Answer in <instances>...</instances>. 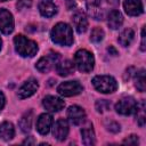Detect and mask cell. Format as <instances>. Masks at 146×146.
I'll use <instances>...</instances> for the list:
<instances>
[{"mask_svg":"<svg viewBox=\"0 0 146 146\" xmlns=\"http://www.w3.org/2000/svg\"><path fill=\"white\" fill-rule=\"evenodd\" d=\"M43 107L49 112H58L64 108L65 103L62 98L56 96H46L42 100Z\"/></svg>","mask_w":146,"mask_h":146,"instance_id":"cell-11","label":"cell"},{"mask_svg":"<svg viewBox=\"0 0 146 146\" xmlns=\"http://www.w3.org/2000/svg\"><path fill=\"white\" fill-rule=\"evenodd\" d=\"M107 50H108V52H112V54H113V56L117 55V51H116V50H115V49H114V48H113L112 46H111V47H110V48H108Z\"/></svg>","mask_w":146,"mask_h":146,"instance_id":"cell-33","label":"cell"},{"mask_svg":"<svg viewBox=\"0 0 146 146\" xmlns=\"http://www.w3.org/2000/svg\"><path fill=\"white\" fill-rule=\"evenodd\" d=\"M133 36H135L133 30H132V29H125V30H123V31L120 33L117 40H119V42H120L123 47H127V46H129V44L132 42Z\"/></svg>","mask_w":146,"mask_h":146,"instance_id":"cell-22","label":"cell"},{"mask_svg":"<svg viewBox=\"0 0 146 146\" xmlns=\"http://www.w3.org/2000/svg\"><path fill=\"white\" fill-rule=\"evenodd\" d=\"M23 144H34V140L31 138V139H25L24 141H23Z\"/></svg>","mask_w":146,"mask_h":146,"instance_id":"cell-34","label":"cell"},{"mask_svg":"<svg viewBox=\"0 0 146 146\" xmlns=\"http://www.w3.org/2000/svg\"><path fill=\"white\" fill-rule=\"evenodd\" d=\"M40 14L44 17H51L57 13V7L52 0H40L39 2Z\"/></svg>","mask_w":146,"mask_h":146,"instance_id":"cell-17","label":"cell"},{"mask_svg":"<svg viewBox=\"0 0 146 146\" xmlns=\"http://www.w3.org/2000/svg\"><path fill=\"white\" fill-rule=\"evenodd\" d=\"M137 107V102L132 97H124L120 99L115 104V110L119 114L122 115H130L136 111Z\"/></svg>","mask_w":146,"mask_h":146,"instance_id":"cell-7","label":"cell"},{"mask_svg":"<svg viewBox=\"0 0 146 146\" xmlns=\"http://www.w3.org/2000/svg\"><path fill=\"white\" fill-rule=\"evenodd\" d=\"M82 86L78 82V81H66V82H62L58 87H57V91L59 95L64 96V97H71V96H75L78 94H80L82 91Z\"/></svg>","mask_w":146,"mask_h":146,"instance_id":"cell-6","label":"cell"},{"mask_svg":"<svg viewBox=\"0 0 146 146\" xmlns=\"http://www.w3.org/2000/svg\"><path fill=\"white\" fill-rule=\"evenodd\" d=\"M39 88V84H38V81L35 79H29L27 81H25L21 88L18 89V97L21 99H24V98H27L30 96H32Z\"/></svg>","mask_w":146,"mask_h":146,"instance_id":"cell-12","label":"cell"},{"mask_svg":"<svg viewBox=\"0 0 146 146\" xmlns=\"http://www.w3.org/2000/svg\"><path fill=\"white\" fill-rule=\"evenodd\" d=\"M124 10L130 16H138L144 11L141 0H124Z\"/></svg>","mask_w":146,"mask_h":146,"instance_id":"cell-15","label":"cell"},{"mask_svg":"<svg viewBox=\"0 0 146 146\" xmlns=\"http://www.w3.org/2000/svg\"><path fill=\"white\" fill-rule=\"evenodd\" d=\"M5 96H3V94L0 91V111L3 108V106H5Z\"/></svg>","mask_w":146,"mask_h":146,"instance_id":"cell-32","label":"cell"},{"mask_svg":"<svg viewBox=\"0 0 146 146\" xmlns=\"http://www.w3.org/2000/svg\"><path fill=\"white\" fill-rule=\"evenodd\" d=\"M72 22H73V26L75 27L78 33H84L87 31L88 19H87V16L84 15V13L76 11L72 17Z\"/></svg>","mask_w":146,"mask_h":146,"instance_id":"cell-16","label":"cell"},{"mask_svg":"<svg viewBox=\"0 0 146 146\" xmlns=\"http://www.w3.org/2000/svg\"><path fill=\"white\" fill-rule=\"evenodd\" d=\"M138 143H139V139H138V136L136 135H131L123 140V144H128V145H137Z\"/></svg>","mask_w":146,"mask_h":146,"instance_id":"cell-29","label":"cell"},{"mask_svg":"<svg viewBox=\"0 0 146 146\" xmlns=\"http://www.w3.org/2000/svg\"><path fill=\"white\" fill-rule=\"evenodd\" d=\"M135 86L139 91H145V86H146V79H145V70H140L138 73L136 72L135 75Z\"/></svg>","mask_w":146,"mask_h":146,"instance_id":"cell-24","label":"cell"},{"mask_svg":"<svg viewBox=\"0 0 146 146\" xmlns=\"http://www.w3.org/2000/svg\"><path fill=\"white\" fill-rule=\"evenodd\" d=\"M123 23V16L122 14L116 10V9H113L110 11L108 16H107V24L108 26L112 29V30H116L119 29Z\"/></svg>","mask_w":146,"mask_h":146,"instance_id":"cell-18","label":"cell"},{"mask_svg":"<svg viewBox=\"0 0 146 146\" xmlns=\"http://www.w3.org/2000/svg\"><path fill=\"white\" fill-rule=\"evenodd\" d=\"M15 136V129H14V125L10 123V122H2L0 123V138L2 140H10L13 139Z\"/></svg>","mask_w":146,"mask_h":146,"instance_id":"cell-20","label":"cell"},{"mask_svg":"<svg viewBox=\"0 0 146 146\" xmlns=\"http://www.w3.org/2000/svg\"><path fill=\"white\" fill-rule=\"evenodd\" d=\"M67 117L72 124L80 125L86 120V112L82 107L78 105H73V106H70L67 110Z\"/></svg>","mask_w":146,"mask_h":146,"instance_id":"cell-9","label":"cell"},{"mask_svg":"<svg viewBox=\"0 0 146 146\" xmlns=\"http://www.w3.org/2000/svg\"><path fill=\"white\" fill-rule=\"evenodd\" d=\"M1 46H2V41H1V38H0V49H1Z\"/></svg>","mask_w":146,"mask_h":146,"instance_id":"cell-35","label":"cell"},{"mask_svg":"<svg viewBox=\"0 0 146 146\" xmlns=\"http://www.w3.org/2000/svg\"><path fill=\"white\" fill-rule=\"evenodd\" d=\"M92 84L99 92L112 94L117 89V82L110 75H97L92 79Z\"/></svg>","mask_w":146,"mask_h":146,"instance_id":"cell-4","label":"cell"},{"mask_svg":"<svg viewBox=\"0 0 146 146\" xmlns=\"http://www.w3.org/2000/svg\"><path fill=\"white\" fill-rule=\"evenodd\" d=\"M14 30V18L7 9H0V32L9 34Z\"/></svg>","mask_w":146,"mask_h":146,"instance_id":"cell-8","label":"cell"},{"mask_svg":"<svg viewBox=\"0 0 146 146\" xmlns=\"http://www.w3.org/2000/svg\"><path fill=\"white\" fill-rule=\"evenodd\" d=\"M145 39H146V35H145V26L141 29V44H140V49L143 51H145L146 49V43H145Z\"/></svg>","mask_w":146,"mask_h":146,"instance_id":"cell-31","label":"cell"},{"mask_svg":"<svg viewBox=\"0 0 146 146\" xmlns=\"http://www.w3.org/2000/svg\"><path fill=\"white\" fill-rule=\"evenodd\" d=\"M32 119H33L32 112H27V113H25V114L22 116V119L19 120V128H21V130H22L23 132L27 133V132L31 131Z\"/></svg>","mask_w":146,"mask_h":146,"instance_id":"cell-23","label":"cell"},{"mask_svg":"<svg viewBox=\"0 0 146 146\" xmlns=\"http://www.w3.org/2000/svg\"><path fill=\"white\" fill-rule=\"evenodd\" d=\"M0 1H7V0H0Z\"/></svg>","mask_w":146,"mask_h":146,"instance_id":"cell-36","label":"cell"},{"mask_svg":"<svg viewBox=\"0 0 146 146\" xmlns=\"http://www.w3.org/2000/svg\"><path fill=\"white\" fill-rule=\"evenodd\" d=\"M74 65L80 72H83V73L90 72L95 65V59L92 54L86 49L78 50L74 55Z\"/></svg>","mask_w":146,"mask_h":146,"instance_id":"cell-3","label":"cell"},{"mask_svg":"<svg viewBox=\"0 0 146 146\" xmlns=\"http://www.w3.org/2000/svg\"><path fill=\"white\" fill-rule=\"evenodd\" d=\"M59 56L58 54H54L51 52L50 55L48 56H44L42 58H40L35 65V67L38 68V71H40L41 73H46V72H49L51 70V67L54 66V64L57 63Z\"/></svg>","mask_w":146,"mask_h":146,"instance_id":"cell-10","label":"cell"},{"mask_svg":"<svg viewBox=\"0 0 146 146\" xmlns=\"http://www.w3.org/2000/svg\"><path fill=\"white\" fill-rule=\"evenodd\" d=\"M106 128L111 132H119L120 131V124L116 123V122H114V121L106 122Z\"/></svg>","mask_w":146,"mask_h":146,"instance_id":"cell-28","label":"cell"},{"mask_svg":"<svg viewBox=\"0 0 146 146\" xmlns=\"http://www.w3.org/2000/svg\"><path fill=\"white\" fill-rule=\"evenodd\" d=\"M56 70H57V73L59 75L67 76V75H70L74 71V63L71 62V60H68V59L58 62L57 65H56Z\"/></svg>","mask_w":146,"mask_h":146,"instance_id":"cell-21","label":"cell"},{"mask_svg":"<svg viewBox=\"0 0 146 146\" xmlns=\"http://www.w3.org/2000/svg\"><path fill=\"white\" fill-rule=\"evenodd\" d=\"M81 136H82V140L84 145H94L96 139H95V131L92 128V124L88 123L86 127H83L81 129Z\"/></svg>","mask_w":146,"mask_h":146,"instance_id":"cell-19","label":"cell"},{"mask_svg":"<svg viewBox=\"0 0 146 146\" xmlns=\"http://www.w3.org/2000/svg\"><path fill=\"white\" fill-rule=\"evenodd\" d=\"M31 5H32V0H18L17 8L18 9H25V8L31 7Z\"/></svg>","mask_w":146,"mask_h":146,"instance_id":"cell-30","label":"cell"},{"mask_svg":"<svg viewBox=\"0 0 146 146\" xmlns=\"http://www.w3.org/2000/svg\"><path fill=\"white\" fill-rule=\"evenodd\" d=\"M52 124V116L48 113L41 114L36 120V130L41 135H47Z\"/></svg>","mask_w":146,"mask_h":146,"instance_id":"cell-14","label":"cell"},{"mask_svg":"<svg viewBox=\"0 0 146 146\" xmlns=\"http://www.w3.org/2000/svg\"><path fill=\"white\" fill-rule=\"evenodd\" d=\"M110 106H111V104L106 99H100V100H97L96 102V110L98 112H100V113L107 111L110 108Z\"/></svg>","mask_w":146,"mask_h":146,"instance_id":"cell-27","label":"cell"},{"mask_svg":"<svg viewBox=\"0 0 146 146\" xmlns=\"http://www.w3.org/2000/svg\"><path fill=\"white\" fill-rule=\"evenodd\" d=\"M104 38V31L103 29L100 27H95L92 31H91V34H90V40L92 42H99L102 41Z\"/></svg>","mask_w":146,"mask_h":146,"instance_id":"cell-26","label":"cell"},{"mask_svg":"<svg viewBox=\"0 0 146 146\" xmlns=\"http://www.w3.org/2000/svg\"><path fill=\"white\" fill-rule=\"evenodd\" d=\"M52 135L57 140H64L68 135V123L64 119L57 120L52 128Z\"/></svg>","mask_w":146,"mask_h":146,"instance_id":"cell-13","label":"cell"},{"mask_svg":"<svg viewBox=\"0 0 146 146\" xmlns=\"http://www.w3.org/2000/svg\"><path fill=\"white\" fill-rule=\"evenodd\" d=\"M87 7H88V13L92 18H95L97 21L104 19L105 13H106L105 0H90L88 2Z\"/></svg>","mask_w":146,"mask_h":146,"instance_id":"cell-5","label":"cell"},{"mask_svg":"<svg viewBox=\"0 0 146 146\" xmlns=\"http://www.w3.org/2000/svg\"><path fill=\"white\" fill-rule=\"evenodd\" d=\"M135 112H137V122H138V124L140 127H143L145 124V121H146V119H145V103H144V100H141L139 104L137 103V107H136Z\"/></svg>","mask_w":146,"mask_h":146,"instance_id":"cell-25","label":"cell"},{"mask_svg":"<svg viewBox=\"0 0 146 146\" xmlns=\"http://www.w3.org/2000/svg\"><path fill=\"white\" fill-rule=\"evenodd\" d=\"M51 40L60 46H71L73 42V32L68 24L58 23L56 24L50 32Z\"/></svg>","mask_w":146,"mask_h":146,"instance_id":"cell-1","label":"cell"},{"mask_svg":"<svg viewBox=\"0 0 146 146\" xmlns=\"http://www.w3.org/2000/svg\"><path fill=\"white\" fill-rule=\"evenodd\" d=\"M14 43L16 51L23 57H33L38 51V44L33 40H30L22 34L14 38Z\"/></svg>","mask_w":146,"mask_h":146,"instance_id":"cell-2","label":"cell"}]
</instances>
